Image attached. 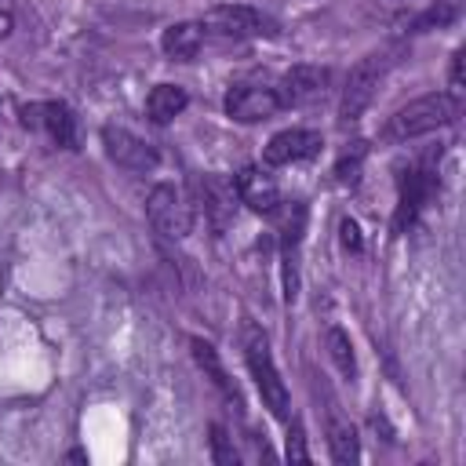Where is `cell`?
<instances>
[{
	"label": "cell",
	"mask_w": 466,
	"mask_h": 466,
	"mask_svg": "<svg viewBox=\"0 0 466 466\" xmlns=\"http://www.w3.org/2000/svg\"><path fill=\"white\" fill-rule=\"evenodd\" d=\"M244 360H248V371L258 386V397L262 404L277 415V419H288L291 415V397H288V386L273 364V353H269V339L262 328L255 324H244Z\"/></svg>",
	"instance_id": "obj_1"
},
{
	"label": "cell",
	"mask_w": 466,
	"mask_h": 466,
	"mask_svg": "<svg viewBox=\"0 0 466 466\" xmlns=\"http://www.w3.org/2000/svg\"><path fill=\"white\" fill-rule=\"evenodd\" d=\"M459 116V98L451 95H422V98H411L408 106H400L390 120H386V138L390 142H408V138H419V135H430L444 124H451Z\"/></svg>",
	"instance_id": "obj_2"
},
{
	"label": "cell",
	"mask_w": 466,
	"mask_h": 466,
	"mask_svg": "<svg viewBox=\"0 0 466 466\" xmlns=\"http://www.w3.org/2000/svg\"><path fill=\"white\" fill-rule=\"evenodd\" d=\"M390 55H393L390 47H386V51H371V55H364V58L350 69L346 87H342V102H339V120H342V124L360 120V113L371 106L375 87L382 84V76H386V69H390V62H393Z\"/></svg>",
	"instance_id": "obj_3"
},
{
	"label": "cell",
	"mask_w": 466,
	"mask_h": 466,
	"mask_svg": "<svg viewBox=\"0 0 466 466\" xmlns=\"http://www.w3.org/2000/svg\"><path fill=\"white\" fill-rule=\"evenodd\" d=\"M200 29L222 40H255V36H277V22L266 18L258 7L248 4H218L204 11Z\"/></svg>",
	"instance_id": "obj_4"
},
{
	"label": "cell",
	"mask_w": 466,
	"mask_h": 466,
	"mask_svg": "<svg viewBox=\"0 0 466 466\" xmlns=\"http://www.w3.org/2000/svg\"><path fill=\"white\" fill-rule=\"evenodd\" d=\"M146 215H149L153 229H157L160 237H167V240H182V237L189 233V226H193L189 204H186L182 193H178L175 186H167V182H160V186L149 189V197H146Z\"/></svg>",
	"instance_id": "obj_5"
},
{
	"label": "cell",
	"mask_w": 466,
	"mask_h": 466,
	"mask_svg": "<svg viewBox=\"0 0 466 466\" xmlns=\"http://www.w3.org/2000/svg\"><path fill=\"white\" fill-rule=\"evenodd\" d=\"M277 109H280L277 87H262V84H237V87H229V95H226V116L240 120V124L269 120V116H277Z\"/></svg>",
	"instance_id": "obj_6"
},
{
	"label": "cell",
	"mask_w": 466,
	"mask_h": 466,
	"mask_svg": "<svg viewBox=\"0 0 466 466\" xmlns=\"http://www.w3.org/2000/svg\"><path fill=\"white\" fill-rule=\"evenodd\" d=\"M22 124L25 127H44L55 146L76 149V116L66 102H33L22 106Z\"/></svg>",
	"instance_id": "obj_7"
},
{
	"label": "cell",
	"mask_w": 466,
	"mask_h": 466,
	"mask_svg": "<svg viewBox=\"0 0 466 466\" xmlns=\"http://www.w3.org/2000/svg\"><path fill=\"white\" fill-rule=\"evenodd\" d=\"M328 91V69L320 66H291L277 87V98H280V109H302V106H313L320 102Z\"/></svg>",
	"instance_id": "obj_8"
},
{
	"label": "cell",
	"mask_w": 466,
	"mask_h": 466,
	"mask_svg": "<svg viewBox=\"0 0 466 466\" xmlns=\"http://www.w3.org/2000/svg\"><path fill=\"white\" fill-rule=\"evenodd\" d=\"M324 138L320 131H309V127H288V131H277L269 142H266V153L262 160L269 167H284V164H299V160H313L320 153Z\"/></svg>",
	"instance_id": "obj_9"
},
{
	"label": "cell",
	"mask_w": 466,
	"mask_h": 466,
	"mask_svg": "<svg viewBox=\"0 0 466 466\" xmlns=\"http://www.w3.org/2000/svg\"><path fill=\"white\" fill-rule=\"evenodd\" d=\"M102 142H106L109 160L120 164V167H127V171H153L157 160H160L149 142H142L138 135H131L124 127H113V124L102 127Z\"/></svg>",
	"instance_id": "obj_10"
},
{
	"label": "cell",
	"mask_w": 466,
	"mask_h": 466,
	"mask_svg": "<svg viewBox=\"0 0 466 466\" xmlns=\"http://www.w3.org/2000/svg\"><path fill=\"white\" fill-rule=\"evenodd\" d=\"M233 189H237V197H240L251 211H258V215H273L277 204H280V189H277V182H273L262 167H244V171L233 178Z\"/></svg>",
	"instance_id": "obj_11"
},
{
	"label": "cell",
	"mask_w": 466,
	"mask_h": 466,
	"mask_svg": "<svg viewBox=\"0 0 466 466\" xmlns=\"http://www.w3.org/2000/svg\"><path fill=\"white\" fill-rule=\"evenodd\" d=\"M200 44H204V29H200V22H175V25H167L164 36H160V51H164L167 58H175V62H189V58H197Z\"/></svg>",
	"instance_id": "obj_12"
},
{
	"label": "cell",
	"mask_w": 466,
	"mask_h": 466,
	"mask_svg": "<svg viewBox=\"0 0 466 466\" xmlns=\"http://www.w3.org/2000/svg\"><path fill=\"white\" fill-rule=\"evenodd\" d=\"M189 95L178 87V84H157L149 95H146V116L153 124H171L182 109H186Z\"/></svg>",
	"instance_id": "obj_13"
},
{
	"label": "cell",
	"mask_w": 466,
	"mask_h": 466,
	"mask_svg": "<svg viewBox=\"0 0 466 466\" xmlns=\"http://www.w3.org/2000/svg\"><path fill=\"white\" fill-rule=\"evenodd\" d=\"M189 346H193L197 364H200V368H204V375L211 379V386H215L229 404H237V408H240V393H237V386L229 382V375H226V368H222V360H218L215 346H211V342H204V339H189Z\"/></svg>",
	"instance_id": "obj_14"
},
{
	"label": "cell",
	"mask_w": 466,
	"mask_h": 466,
	"mask_svg": "<svg viewBox=\"0 0 466 466\" xmlns=\"http://www.w3.org/2000/svg\"><path fill=\"white\" fill-rule=\"evenodd\" d=\"M328 448H331V459H335V462H357V459H360L357 430H353L339 411L328 415Z\"/></svg>",
	"instance_id": "obj_15"
},
{
	"label": "cell",
	"mask_w": 466,
	"mask_h": 466,
	"mask_svg": "<svg viewBox=\"0 0 466 466\" xmlns=\"http://www.w3.org/2000/svg\"><path fill=\"white\" fill-rule=\"evenodd\" d=\"M324 342H328V353H331L335 368H339L346 379H353V375H357V357H353V342H350V335H346L342 328H328Z\"/></svg>",
	"instance_id": "obj_16"
},
{
	"label": "cell",
	"mask_w": 466,
	"mask_h": 466,
	"mask_svg": "<svg viewBox=\"0 0 466 466\" xmlns=\"http://www.w3.org/2000/svg\"><path fill=\"white\" fill-rule=\"evenodd\" d=\"M229 200H233V189L229 186H222L215 178H204V211L215 218V226H226V218L233 211Z\"/></svg>",
	"instance_id": "obj_17"
},
{
	"label": "cell",
	"mask_w": 466,
	"mask_h": 466,
	"mask_svg": "<svg viewBox=\"0 0 466 466\" xmlns=\"http://www.w3.org/2000/svg\"><path fill=\"white\" fill-rule=\"evenodd\" d=\"M211 459L218 466H237V448H233V441L226 437V430L218 422H211Z\"/></svg>",
	"instance_id": "obj_18"
},
{
	"label": "cell",
	"mask_w": 466,
	"mask_h": 466,
	"mask_svg": "<svg viewBox=\"0 0 466 466\" xmlns=\"http://www.w3.org/2000/svg\"><path fill=\"white\" fill-rule=\"evenodd\" d=\"M360 160H364V146L357 142V146H353V157L346 153V157L339 160V167H335V175H339L342 186H357V182H360Z\"/></svg>",
	"instance_id": "obj_19"
},
{
	"label": "cell",
	"mask_w": 466,
	"mask_h": 466,
	"mask_svg": "<svg viewBox=\"0 0 466 466\" xmlns=\"http://www.w3.org/2000/svg\"><path fill=\"white\" fill-rule=\"evenodd\" d=\"M339 240H342V248H346V251H353V255H357V251L364 248V240H360V226H357V218H350V215H346V218L339 222Z\"/></svg>",
	"instance_id": "obj_20"
},
{
	"label": "cell",
	"mask_w": 466,
	"mask_h": 466,
	"mask_svg": "<svg viewBox=\"0 0 466 466\" xmlns=\"http://www.w3.org/2000/svg\"><path fill=\"white\" fill-rule=\"evenodd\" d=\"M288 459H291V462H309L306 437H302V426H299V422H291V430H288Z\"/></svg>",
	"instance_id": "obj_21"
},
{
	"label": "cell",
	"mask_w": 466,
	"mask_h": 466,
	"mask_svg": "<svg viewBox=\"0 0 466 466\" xmlns=\"http://www.w3.org/2000/svg\"><path fill=\"white\" fill-rule=\"evenodd\" d=\"M462 58H466V51L459 47V51L451 55V69H448V87H451L448 95H451V98H459V95H462Z\"/></svg>",
	"instance_id": "obj_22"
},
{
	"label": "cell",
	"mask_w": 466,
	"mask_h": 466,
	"mask_svg": "<svg viewBox=\"0 0 466 466\" xmlns=\"http://www.w3.org/2000/svg\"><path fill=\"white\" fill-rule=\"evenodd\" d=\"M15 25V11H11V0H0V40L11 33Z\"/></svg>",
	"instance_id": "obj_23"
}]
</instances>
